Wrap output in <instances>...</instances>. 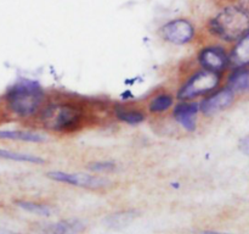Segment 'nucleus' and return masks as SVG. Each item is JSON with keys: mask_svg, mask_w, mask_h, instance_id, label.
Returning a JSON list of instances; mask_svg holds the SVG:
<instances>
[{"mask_svg": "<svg viewBox=\"0 0 249 234\" xmlns=\"http://www.w3.org/2000/svg\"><path fill=\"white\" fill-rule=\"evenodd\" d=\"M45 99V90L36 80L19 78L1 95L0 109L15 118H31L40 112Z\"/></svg>", "mask_w": 249, "mask_h": 234, "instance_id": "1", "label": "nucleus"}, {"mask_svg": "<svg viewBox=\"0 0 249 234\" xmlns=\"http://www.w3.org/2000/svg\"><path fill=\"white\" fill-rule=\"evenodd\" d=\"M85 110L78 102L56 101L44 106L39 112V123L53 133H73L85 122Z\"/></svg>", "mask_w": 249, "mask_h": 234, "instance_id": "2", "label": "nucleus"}, {"mask_svg": "<svg viewBox=\"0 0 249 234\" xmlns=\"http://www.w3.org/2000/svg\"><path fill=\"white\" fill-rule=\"evenodd\" d=\"M211 34L225 41H237L249 31V15L237 5H228L208 21Z\"/></svg>", "mask_w": 249, "mask_h": 234, "instance_id": "3", "label": "nucleus"}, {"mask_svg": "<svg viewBox=\"0 0 249 234\" xmlns=\"http://www.w3.org/2000/svg\"><path fill=\"white\" fill-rule=\"evenodd\" d=\"M220 73L207 70H198L192 73L178 90L177 98L182 100H194L196 98L213 92L220 84Z\"/></svg>", "mask_w": 249, "mask_h": 234, "instance_id": "4", "label": "nucleus"}, {"mask_svg": "<svg viewBox=\"0 0 249 234\" xmlns=\"http://www.w3.org/2000/svg\"><path fill=\"white\" fill-rule=\"evenodd\" d=\"M158 34L167 43L174 45H186L196 37V27L190 20L179 17L162 24L158 29Z\"/></svg>", "mask_w": 249, "mask_h": 234, "instance_id": "5", "label": "nucleus"}, {"mask_svg": "<svg viewBox=\"0 0 249 234\" xmlns=\"http://www.w3.org/2000/svg\"><path fill=\"white\" fill-rule=\"evenodd\" d=\"M48 177L50 179L56 180V182L85 188V189H104V188L111 187L112 184L111 180L107 179V178L82 172L74 173L63 172V171H51L48 173Z\"/></svg>", "mask_w": 249, "mask_h": 234, "instance_id": "6", "label": "nucleus"}, {"mask_svg": "<svg viewBox=\"0 0 249 234\" xmlns=\"http://www.w3.org/2000/svg\"><path fill=\"white\" fill-rule=\"evenodd\" d=\"M198 63L203 70L220 73L230 63L229 55L221 46L211 45L203 48L197 56Z\"/></svg>", "mask_w": 249, "mask_h": 234, "instance_id": "7", "label": "nucleus"}, {"mask_svg": "<svg viewBox=\"0 0 249 234\" xmlns=\"http://www.w3.org/2000/svg\"><path fill=\"white\" fill-rule=\"evenodd\" d=\"M199 104L192 100H182L173 109V118L187 132H195L197 128V115Z\"/></svg>", "mask_w": 249, "mask_h": 234, "instance_id": "8", "label": "nucleus"}, {"mask_svg": "<svg viewBox=\"0 0 249 234\" xmlns=\"http://www.w3.org/2000/svg\"><path fill=\"white\" fill-rule=\"evenodd\" d=\"M233 99H235V93L226 87L202 100V102L199 104V111L206 116H213V115L228 109L233 102Z\"/></svg>", "mask_w": 249, "mask_h": 234, "instance_id": "9", "label": "nucleus"}, {"mask_svg": "<svg viewBox=\"0 0 249 234\" xmlns=\"http://www.w3.org/2000/svg\"><path fill=\"white\" fill-rule=\"evenodd\" d=\"M85 229V224L80 219L68 218L62 221L45 223L38 228L39 234H79Z\"/></svg>", "mask_w": 249, "mask_h": 234, "instance_id": "10", "label": "nucleus"}, {"mask_svg": "<svg viewBox=\"0 0 249 234\" xmlns=\"http://www.w3.org/2000/svg\"><path fill=\"white\" fill-rule=\"evenodd\" d=\"M0 140L44 143L46 141V136L38 132L27 131V129H0Z\"/></svg>", "mask_w": 249, "mask_h": 234, "instance_id": "11", "label": "nucleus"}, {"mask_svg": "<svg viewBox=\"0 0 249 234\" xmlns=\"http://www.w3.org/2000/svg\"><path fill=\"white\" fill-rule=\"evenodd\" d=\"M229 60L235 67H245L249 65V31L242 38L238 39L229 56Z\"/></svg>", "mask_w": 249, "mask_h": 234, "instance_id": "12", "label": "nucleus"}, {"mask_svg": "<svg viewBox=\"0 0 249 234\" xmlns=\"http://www.w3.org/2000/svg\"><path fill=\"white\" fill-rule=\"evenodd\" d=\"M114 116L118 121L130 124V126H138V124L143 123L146 119V114L142 110L129 106H116Z\"/></svg>", "mask_w": 249, "mask_h": 234, "instance_id": "13", "label": "nucleus"}, {"mask_svg": "<svg viewBox=\"0 0 249 234\" xmlns=\"http://www.w3.org/2000/svg\"><path fill=\"white\" fill-rule=\"evenodd\" d=\"M138 217V211L135 210H125V211H118L109 214L105 219V223L108 228L122 229L131 223Z\"/></svg>", "mask_w": 249, "mask_h": 234, "instance_id": "14", "label": "nucleus"}, {"mask_svg": "<svg viewBox=\"0 0 249 234\" xmlns=\"http://www.w3.org/2000/svg\"><path fill=\"white\" fill-rule=\"evenodd\" d=\"M174 95L170 94V93H160L150 100L147 109L151 114L160 115L172 109L174 106Z\"/></svg>", "mask_w": 249, "mask_h": 234, "instance_id": "15", "label": "nucleus"}, {"mask_svg": "<svg viewBox=\"0 0 249 234\" xmlns=\"http://www.w3.org/2000/svg\"><path fill=\"white\" fill-rule=\"evenodd\" d=\"M0 160L14 161V162H23V163H34V165H41L45 163V160L39 156L32 155V154L21 153V151H14L10 149L0 148Z\"/></svg>", "mask_w": 249, "mask_h": 234, "instance_id": "16", "label": "nucleus"}, {"mask_svg": "<svg viewBox=\"0 0 249 234\" xmlns=\"http://www.w3.org/2000/svg\"><path fill=\"white\" fill-rule=\"evenodd\" d=\"M228 88L233 93L249 92V68H241L235 71L229 77Z\"/></svg>", "mask_w": 249, "mask_h": 234, "instance_id": "17", "label": "nucleus"}, {"mask_svg": "<svg viewBox=\"0 0 249 234\" xmlns=\"http://www.w3.org/2000/svg\"><path fill=\"white\" fill-rule=\"evenodd\" d=\"M16 205L19 209L24 210L27 212H31V214H38V216H44L48 217L50 214H53V209H51L49 205L39 204V202L34 201H28V200H17Z\"/></svg>", "mask_w": 249, "mask_h": 234, "instance_id": "18", "label": "nucleus"}, {"mask_svg": "<svg viewBox=\"0 0 249 234\" xmlns=\"http://www.w3.org/2000/svg\"><path fill=\"white\" fill-rule=\"evenodd\" d=\"M90 171L94 172H108V171H113L116 168V163L113 161H94L90 163L89 166Z\"/></svg>", "mask_w": 249, "mask_h": 234, "instance_id": "19", "label": "nucleus"}, {"mask_svg": "<svg viewBox=\"0 0 249 234\" xmlns=\"http://www.w3.org/2000/svg\"><path fill=\"white\" fill-rule=\"evenodd\" d=\"M240 149L242 153H245L246 155H249V136L243 138L240 143Z\"/></svg>", "mask_w": 249, "mask_h": 234, "instance_id": "20", "label": "nucleus"}, {"mask_svg": "<svg viewBox=\"0 0 249 234\" xmlns=\"http://www.w3.org/2000/svg\"><path fill=\"white\" fill-rule=\"evenodd\" d=\"M236 5L249 15V0H236Z\"/></svg>", "mask_w": 249, "mask_h": 234, "instance_id": "21", "label": "nucleus"}, {"mask_svg": "<svg viewBox=\"0 0 249 234\" xmlns=\"http://www.w3.org/2000/svg\"><path fill=\"white\" fill-rule=\"evenodd\" d=\"M196 234H231V233H223V232H216V231H202Z\"/></svg>", "mask_w": 249, "mask_h": 234, "instance_id": "22", "label": "nucleus"}, {"mask_svg": "<svg viewBox=\"0 0 249 234\" xmlns=\"http://www.w3.org/2000/svg\"><path fill=\"white\" fill-rule=\"evenodd\" d=\"M0 234H5V233H4V232H1V231H0Z\"/></svg>", "mask_w": 249, "mask_h": 234, "instance_id": "23", "label": "nucleus"}]
</instances>
